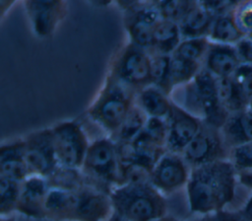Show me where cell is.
Returning a JSON list of instances; mask_svg holds the SVG:
<instances>
[{
  "instance_id": "obj_32",
  "label": "cell",
  "mask_w": 252,
  "mask_h": 221,
  "mask_svg": "<svg viewBox=\"0 0 252 221\" xmlns=\"http://www.w3.org/2000/svg\"><path fill=\"white\" fill-rule=\"evenodd\" d=\"M230 78L242 101L249 107L252 101V65L241 64Z\"/></svg>"
},
{
  "instance_id": "obj_22",
  "label": "cell",
  "mask_w": 252,
  "mask_h": 221,
  "mask_svg": "<svg viewBox=\"0 0 252 221\" xmlns=\"http://www.w3.org/2000/svg\"><path fill=\"white\" fill-rule=\"evenodd\" d=\"M208 38L211 42L227 45H236L243 38L234 22L232 10L216 17Z\"/></svg>"
},
{
  "instance_id": "obj_34",
  "label": "cell",
  "mask_w": 252,
  "mask_h": 221,
  "mask_svg": "<svg viewBox=\"0 0 252 221\" xmlns=\"http://www.w3.org/2000/svg\"><path fill=\"white\" fill-rule=\"evenodd\" d=\"M143 132L158 144L165 147L167 126L163 118L148 117Z\"/></svg>"
},
{
  "instance_id": "obj_17",
  "label": "cell",
  "mask_w": 252,
  "mask_h": 221,
  "mask_svg": "<svg viewBox=\"0 0 252 221\" xmlns=\"http://www.w3.org/2000/svg\"><path fill=\"white\" fill-rule=\"evenodd\" d=\"M30 176L25 156L24 138L1 144L0 177L22 183Z\"/></svg>"
},
{
  "instance_id": "obj_1",
  "label": "cell",
  "mask_w": 252,
  "mask_h": 221,
  "mask_svg": "<svg viewBox=\"0 0 252 221\" xmlns=\"http://www.w3.org/2000/svg\"><path fill=\"white\" fill-rule=\"evenodd\" d=\"M237 173L229 160L191 169L186 185L189 210L207 216L228 208L236 196Z\"/></svg>"
},
{
  "instance_id": "obj_10",
  "label": "cell",
  "mask_w": 252,
  "mask_h": 221,
  "mask_svg": "<svg viewBox=\"0 0 252 221\" xmlns=\"http://www.w3.org/2000/svg\"><path fill=\"white\" fill-rule=\"evenodd\" d=\"M24 142L30 175L48 178L59 165L51 127L28 134L24 138Z\"/></svg>"
},
{
  "instance_id": "obj_8",
  "label": "cell",
  "mask_w": 252,
  "mask_h": 221,
  "mask_svg": "<svg viewBox=\"0 0 252 221\" xmlns=\"http://www.w3.org/2000/svg\"><path fill=\"white\" fill-rule=\"evenodd\" d=\"M51 129L58 164L81 169L91 144L82 126L76 121L66 120L55 124Z\"/></svg>"
},
{
  "instance_id": "obj_4",
  "label": "cell",
  "mask_w": 252,
  "mask_h": 221,
  "mask_svg": "<svg viewBox=\"0 0 252 221\" xmlns=\"http://www.w3.org/2000/svg\"><path fill=\"white\" fill-rule=\"evenodd\" d=\"M88 184L110 195L122 184L121 163L116 143L110 137L91 142L81 168Z\"/></svg>"
},
{
  "instance_id": "obj_29",
  "label": "cell",
  "mask_w": 252,
  "mask_h": 221,
  "mask_svg": "<svg viewBox=\"0 0 252 221\" xmlns=\"http://www.w3.org/2000/svg\"><path fill=\"white\" fill-rule=\"evenodd\" d=\"M209 45L210 40L208 37L182 38L181 42L171 55L203 64Z\"/></svg>"
},
{
  "instance_id": "obj_24",
  "label": "cell",
  "mask_w": 252,
  "mask_h": 221,
  "mask_svg": "<svg viewBox=\"0 0 252 221\" xmlns=\"http://www.w3.org/2000/svg\"><path fill=\"white\" fill-rule=\"evenodd\" d=\"M147 119L146 113L135 104L110 138L116 144L131 143L143 131Z\"/></svg>"
},
{
  "instance_id": "obj_42",
  "label": "cell",
  "mask_w": 252,
  "mask_h": 221,
  "mask_svg": "<svg viewBox=\"0 0 252 221\" xmlns=\"http://www.w3.org/2000/svg\"><path fill=\"white\" fill-rule=\"evenodd\" d=\"M2 221H13V219L10 217V218H1Z\"/></svg>"
},
{
  "instance_id": "obj_31",
  "label": "cell",
  "mask_w": 252,
  "mask_h": 221,
  "mask_svg": "<svg viewBox=\"0 0 252 221\" xmlns=\"http://www.w3.org/2000/svg\"><path fill=\"white\" fill-rule=\"evenodd\" d=\"M232 16L243 37L252 40V0L236 1Z\"/></svg>"
},
{
  "instance_id": "obj_27",
  "label": "cell",
  "mask_w": 252,
  "mask_h": 221,
  "mask_svg": "<svg viewBox=\"0 0 252 221\" xmlns=\"http://www.w3.org/2000/svg\"><path fill=\"white\" fill-rule=\"evenodd\" d=\"M203 64L188 61L171 55L170 63V87L172 91L179 86L190 83L202 70Z\"/></svg>"
},
{
  "instance_id": "obj_23",
  "label": "cell",
  "mask_w": 252,
  "mask_h": 221,
  "mask_svg": "<svg viewBox=\"0 0 252 221\" xmlns=\"http://www.w3.org/2000/svg\"><path fill=\"white\" fill-rule=\"evenodd\" d=\"M73 191L50 187L45 203V219L70 221Z\"/></svg>"
},
{
  "instance_id": "obj_13",
  "label": "cell",
  "mask_w": 252,
  "mask_h": 221,
  "mask_svg": "<svg viewBox=\"0 0 252 221\" xmlns=\"http://www.w3.org/2000/svg\"><path fill=\"white\" fill-rule=\"evenodd\" d=\"M24 6L33 33L40 38L50 37L68 11L67 2L62 0H27Z\"/></svg>"
},
{
  "instance_id": "obj_19",
  "label": "cell",
  "mask_w": 252,
  "mask_h": 221,
  "mask_svg": "<svg viewBox=\"0 0 252 221\" xmlns=\"http://www.w3.org/2000/svg\"><path fill=\"white\" fill-rule=\"evenodd\" d=\"M215 19L216 16L200 1L194 0L190 10L178 24L182 38L208 37Z\"/></svg>"
},
{
  "instance_id": "obj_12",
  "label": "cell",
  "mask_w": 252,
  "mask_h": 221,
  "mask_svg": "<svg viewBox=\"0 0 252 221\" xmlns=\"http://www.w3.org/2000/svg\"><path fill=\"white\" fill-rule=\"evenodd\" d=\"M113 213L109 194L90 184L73 191L70 221H106Z\"/></svg>"
},
{
  "instance_id": "obj_41",
  "label": "cell",
  "mask_w": 252,
  "mask_h": 221,
  "mask_svg": "<svg viewBox=\"0 0 252 221\" xmlns=\"http://www.w3.org/2000/svg\"><path fill=\"white\" fill-rule=\"evenodd\" d=\"M187 221H210V216H200L196 219H192V220H187Z\"/></svg>"
},
{
  "instance_id": "obj_28",
  "label": "cell",
  "mask_w": 252,
  "mask_h": 221,
  "mask_svg": "<svg viewBox=\"0 0 252 221\" xmlns=\"http://www.w3.org/2000/svg\"><path fill=\"white\" fill-rule=\"evenodd\" d=\"M170 63L171 55L151 54L152 85L164 92L167 96L172 92L170 87Z\"/></svg>"
},
{
  "instance_id": "obj_21",
  "label": "cell",
  "mask_w": 252,
  "mask_h": 221,
  "mask_svg": "<svg viewBox=\"0 0 252 221\" xmlns=\"http://www.w3.org/2000/svg\"><path fill=\"white\" fill-rule=\"evenodd\" d=\"M164 92L151 85L136 94V105L148 117L165 119L171 110L172 101Z\"/></svg>"
},
{
  "instance_id": "obj_16",
  "label": "cell",
  "mask_w": 252,
  "mask_h": 221,
  "mask_svg": "<svg viewBox=\"0 0 252 221\" xmlns=\"http://www.w3.org/2000/svg\"><path fill=\"white\" fill-rule=\"evenodd\" d=\"M242 64L235 45L210 41L203 68L217 79L230 78Z\"/></svg>"
},
{
  "instance_id": "obj_2",
  "label": "cell",
  "mask_w": 252,
  "mask_h": 221,
  "mask_svg": "<svg viewBox=\"0 0 252 221\" xmlns=\"http://www.w3.org/2000/svg\"><path fill=\"white\" fill-rule=\"evenodd\" d=\"M110 199L113 212L127 221H155L167 214L165 196L151 183L119 185Z\"/></svg>"
},
{
  "instance_id": "obj_15",
  "label": "cell",
  "mask_w": 252,
  "mask_h": 221,
  "mask_svg": "<svg viewBox=\"0 0 252 221\" xmlns=\"http://www.w3.org/2000/svg\"><path fill=\"white\" fill-rule=\"evenodd\" d=\"M49 190L46 178L28 177L22 182L17 213L32 219H45V203Z\"/></svg>"
},
{
  "instance_id": "obj_25",
  "label": "cell",
  "mask_w": 252,
  "mask_h": 221,
  "mask_svg": "<svg viewBox=\"0 0 252 221\" xmlns=\"http://www.w3.org/2000/svg\"><path fill=\"white\" fill-rule=\"evenodd\" d=\"M46 180L50 187L65 190H77L88 184L81 169L67 168L60 165Z\"/></svg>"
},
{
  "instance_id": "obj_35",
  "label": "cell",
  "mask_w": 252,
  "mask_h": 221,
  "mask_svg": "<svg viewBox=\"0 0 252 221\" xmlns=\"http://www.w3.org/2000/svg\"><path fill=\"white\" fill-rule=\"evenodd\" d=\"M210 216V221H245L239 209L227 208Z\"/></svg>"
},
{
  "instance_id": "obj_11",
  "label": "cell",
  "mask_w": 252,
  "mask_h": 221,
  "mask_svg": "<svg viewBox=\"0 0 252 221\" xmlns=\"http://www.w3.org/2000/svg\"><path fill=\"white\" fill-rule=\"evenodd\" d=\"M190 172L180 154L166 151L153 168L150 183L165 196L186 187Z\"/></svg>"
},
{
  "instance_id": "obj_5",
  "label": "cell",
  "mask_w": 252,
  "mask_h": 221,
  "mask_svg": "<svg viewBox=\"0 0 252 221\" xmlns=\"http://www.w3.org/2000/svg\"><path fill=\"white\" fill-rule=\"evenodd\" d=\"M184 87L183 108L203 122L220 129L229 114L220 103L217 78L202 68Z\"/></svg>"
},
{
  "instance_id": "obj_43",
  "label": "cell",
  "mask_w": 252,
  "mask_h": 221,
  "mask_svg": "<svg viewBox=\"0 0 252 221\" xmlns=\"http://www.w3.org/2000/svg\"><path fill=\"white\" fill-rule=\"evenodd\" d=\"M251 110H252V101H251V103H250V105H249V107H248Z\"/></svg>"
},
{
  "instance_id": "obj_33",
  "label": "cell",
  "mask_w": 252,
  "mask_h": 221,
  "mask_svg": "<svg viewBox=\"0 0 252 221\" xmlns=\"http://www.w3.org/2000/svg\"><path fill=\"white\" fill-rule=\"evenodd\" d=\"M228 160L236 172L252 171V143L231 148L229 150Z\"/></svg>"
},
{
  "instance_id": "obj_6",
  "label": "cell",
  "mask_w": 252,
  "mask_h": 221,
  "mask_svg": "<svg viewBox=\"0 0 252 221\" xmlns=\"http://www.w3.org/2000/svg\"><path fill=\"white\" fill-rule=\"evenodd\" d=\"M107 74L137 94L152 85L151 54L129 41L114 55Z\"/></svg>"
},
{
  "instance_id": "obj_14",
  "label": "cell",
  "mask_w": 252,
  "mask_h": 221,
  "mask_svg": "<svg viewBox=\"0 0 252 221\" xmlns=\"http://www.w3.org/2000/svg\"><path fill=\"white\" fill-rule=\"evenodd\" d=\"M165 121L167 126L166 151L180 155L199 132L203 123L200 118L174 102Z\"/></svg>"
},
{
  "instance_id": "obj_18",
  "label": "cell",
  "mask_w": 252,
  "mask_h": 221,
  "mask_svg": "<svg viewBox=\"0 0 252 221\" xmlns=\"http://www.w3.org/2000/svg\"><path fill=\"white\" fill-rule=\"evenodd\" d=\"M220 131L229 150L236 146L252 143V110L247 108L230 113Z\"/></svg>"
},
{
  "instance_id": "obj_36",
  "label": "cell",
  "mask_w": 252,
  "mask_h": 221,
  "mask_svg": "<svg viewBox=\"0 0 252 221\" xmlns=\"http://www.w3.org/2000/svg\"><path fill=\"white\" fill-rule=\"evenodd\" d=\"M235 47L242 64L252 65V40L243 37Z\"/></svg>"
},
{
  "instance_id": "obj_3",
  "label": "cell",
  "mask_w": 252,
  "mask_h": 221,
  "mask_svg": "<svg viewBox=\"0 0 252 221\" xmlns=\"http://www.w3.org/2000/svg\"><path fill=\"white\" fill-rule=\"evenodd\" d=\"M136 103V93L107 74L87 110L95 124L112 135Z\"/></svg>"
},
{
  "instance_id": "obj_38",
  "label": "cell",
  "mask_w": 252,
  "mask_h": 221,
  "mask_svg": "<svg viewBox=\"0 0 252 221\" xmlns=\"http://www.w3.org/2000/svg\"><path fill=\"white\" fill-rule=\"evenodd\" d=\"M13 4H15L14 1H7V0L0 1V15H1L0 17H1V19L5 16L7 10H9Z\"/></svg>"
},
{
  "instance_id": "obj_37",
  "label": "cell",
  "mask_w": 252,
  "mask_h": 221,
  "mask_svg": "<svg viewBox=\"0 0 252 221\" xmlns=\"http://www.w3.org/2000/svg\"><path fill=\"white\" fill-rule=\"evenodd\" d=\"M239 211L245 221H252V192L249 193L246 200L239 207Z\"/></svg>"
},
{
  "instance_id": "obj_40",
  "label": "cell",
  "mask_w": 252,
  "mask_h": 221,
  "mask_svg": "<svg viewBox=\"0 0 252 221\" xmlns=\"http://www.w3.org/2000/svg\"><path fill=\"white\" fill-rule=\"evenodd\" d=\"M106 221H127V220H125V219H123L122 217L118 216L117 214L113 213V214L111 215V217H110L108 220H106Z\"/></svg>"
},
{
  "instance_id": "obj_26",
  "label": "cell",
  "mask_w": 252,
  "mask_h": 221,
  "mask_svg": "<svg viewBox=\"0 0 252 221\" xmlns=\"http://www.w3.org/2000/svg\"><path fill=\"white\" fill-rule=\"evenodd\" d=\"M22 183L0 177V215L1 218H10L17 212L21 194Z\"/></svg>"
},
{
  "instance_id": "obj_39",
  "label": "cell",
  "mask_w": 252,
  "mask_h": 221,
  "mask_svg": "<svg viewBox=\"0 0 252 221\" xmlns=\"http://www.w3.org/2000/svg\"><path fill=\"white\" fill-rule=\"evenodd\" d=\"M155 221H179V220L176 219L175 217L171 216V215L166 214V215H164V216H162V217H160V218H158V219H157Z\"/></svg>"
},
{
  "instance_id": "obj_9",
  "label": "cell",
  "mask_w": 252,
  "mask_h": 221,
  "mask_svg": "<svg viewBox=\"0 0 252 221\" xmlns=\"http://www.w3.org/2000/svg\"><path fill=\"white\" fill-rule=\"evenodd\" d=\"M229 149L220 128L202 123V126L181 156L190 169L220 160H228Z\"/></svg>"
},
{
  "instance_id": "obj_20",
  "label": "cell",
  "mask_w": 252,
  "mask_h": 221,
  "mask_svg": "<svg viewBox=\"0 0 252 221\" xmlns=\"http://www.w3.org/2000/svg\"><path fill=\"white\" fill-rule=\"evenodd\" d=\"M181 40L179 25L169 20L160 19L155 27L149 52L151 54L171 55Z\"/></svg>"
},
{
  "instance_id": "obj_7",
  "label": "cell",
  "mask_w": 252,
  "mask_h": 221,
  "mask_svg": "<svg viewBox=\"0 0 252 221\" xmlns=\"http://www.w3.org/2000/svg\"><path fill=\"white\" fill-rule=\"evenodd\" d=\"M131 42L150 51L155 27L161 19L156 1H119Z\"/></svg>"
},
{
  "instance_id": "obj_30",
  "label": "cell",
  "mask_w": 252,
  "mask_h": 221,
  "mask_svg": "<svg viewBox=\"0 0 252 221\" xmlns=\"http://www.w3.org/2000/svg\"><path fill=\"white\" fill-rule=\"evenodd\" d=\"M194 0L156 1L161 19L179 24L193 5Z\"/></svg>"
}]
</instances>
